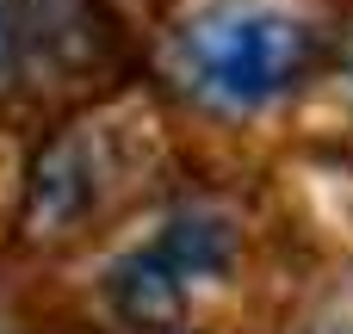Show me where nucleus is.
I'll list each match as a JSON object with an SVG mask.
<instances>
[{
  "instance_id": "nucleus-5",
  "label": "nucleus",
  "mask_w": 353,
  "mask_h": 334,
  "mask_svg": "<svg viewBox=\"0 0 353 334\" xmlns=\"http://www.w3.org/2000/svg\"><path fill=\"white\" fill-rule=\"evenodd\" d=\"M155 248H161L186 279H205V273H223V267L236 260V229H230L223 217L186 211V217H174V223L155 236Z\"/></svg>"
},
{
  "instance_id": "nucleus-2",
  "label": "nucleus",
  "mask_w": 353,
  "mask_h": 334,
  "mask_svg": "<svg viewBox=\"0 0 353 334\" xmlns=\"http://www.w3.org/2000/svg\"><path fill=\"white\" fill-rule=\"evenodd\" d=\"M186 285H192V279H186L155 242L105 267V304H112L124 322H137V328H174V322L186 316Z\"/></svg>"
},
{
  "instance_id": "nucleus-4",
  "label": "nucleus",
  "mask_w": 353,
  "mask_h": 334,
  "mask_svg": "<svg viewBox=\"0 0 353 334\" xmlns=\"http://www.w3.org/2000/svg\"><path fill=\"white\" fill-rule=\"evenodd\" d=\"M93 205V161H87V143L81 136H62L56 149H43L31 186H25V217L37 236H56L68 223H81Z\"/></svg>"
},
{
  "instance_id": "nucleus-6",
  "label": "nucleus",
  "mask_w": 353,
  "mask_h": 334,
  "mask_svg": "<svg viewBox=\"0 0 353 334\" xmlns=\"http://www.w3.org/2000/svg\"><path fill=\"white\" fill-rule=\"evenodd\" d=\"M19 68V25H12V0H0V87Z\"/></svg>"
},
{
  "instance_id": "nucleus-3",
  "label": "nucleus",
  "mask_w": 353,
  "mask_h": 334,
  "mask_svg": "<svg viewBox=\"0 0 353 334\" xmlns=\"http://www.w3.org/2000/svg\"><path fill=\"white\" fill-rule=\"evenodd\" d=\"M19 50H37L50 62H93L105 50V12L99 0H12Z\"/></svg>"
},
{
  "instance_id": "nucleus-1",
  "label": "nucleus",
  "mask_w": 353,
  "mask_h": 334,
  "mask_svg": "<svg viewBox=\"0 0 353 334\" xmlns=\"http://www.w3.org/2000/svg\"><path fill=\"white\" fill-rule=\"evenodd\" d=\"M316 56L310 25L285 19V12H230L205 31H192L186 43V68L192 81L223 99V105H261L273 93H285Z\"/></svg>"
}]
</instances>
